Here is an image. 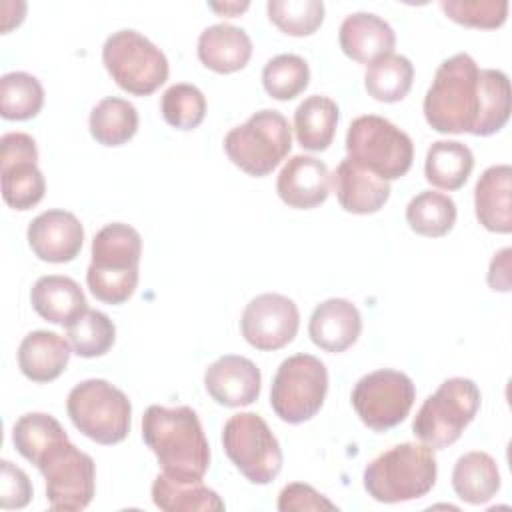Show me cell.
Listing matches in <instances>:
<instances>
[{"label": "cell", "mask_w": 512, "mask_h": 512, "mask_svg": "<svg viewBox=\"0 0 512 512\" xmlns=\"http://www.w3.org/2000/svg\"><path fill=\"white\" fill-rule=\"evenodd\" d=\"M142 438L166 476L178 482H196L208 472L210 446L200 418L190 406H148L142 416Z\"/></svg>", "instance_id": "1"}, {"label": "cell", "mask_w": 512, "mask_h": 512, "mask_svg": "<svg viewBox=\"0 0 512 512\" xmlns=\"http://www.w3.org/2000/svg\"><path fill=\"white\" fill-rule=\"evenodd\" d=\"M480 68L476 60L458 52L446 58L424 96V118L442 134H472L480 110Z\"/></svg>", "instance_id": "2"}, {"label": "cell", "mask_w": 512, "mask_h": 512, "mask_svg": "<svg viewBox=\"0 0 512 512\" xmlns=\"http://www.w3.org/2000/svg\"><path fill=\"white\" fill-rule=\"evenodd\" d=\"M92 262L86 282L96 300L106 304L126 302L138 286L142 256L140 232L124 222H110L92 240Z\"/></svg>", "instance_id": "3"}, {"label": "cell", "mask_w": 512, "mask_h": 512, "mask_svg": "<svg viewBox=\"0 0 512 512\" xmlns=\"http://www.w3.org/2000/svg\"><path fill=\"white\" fill-rule=\"evenodd\" d=\"M438 476L434 448L416 442L396 444L364 468V490L376 502L396 504L426 496Z\"/></svg>", "instance_id": "4"}, {"label": "cell", "mask_w": 512, "mask_h": 512, "mask_svg": "<svg viewBox=\"0 0 512 512\" xmlns=\"http://www.w3.org/2000/svg\"><path fill=\"white\" fill-rule=\"evenodd\" d=\"M66 412L72 424L98 444H118L130 432L132 404L128 396L102 378L76 384L68 392Z\"/></svg>", "instance_id": "5"}, {"label": "cell", "mask_w": 512, "mask_h": 512, "mask_svg": "<svg viewBox=\"0 0 512 512\" xmlns=\"http://www.w3.org/2000/svg\"><path fill=\"white\" fill-rule=\"evenodd\" d=\"M480 390L470 378L454 376L444 380L418 408L412 432L430 448L454 444L480 408Z\"/></svg>", "instance_id": "6"}, {"label": "cell", "mask_w": 512, "mask_h": 512, "mask_svg": "<svg viewBox=\"0 0 512 512\" xmlns=\"http://www.w3.org/2000/svg\"><path fill=\"white\" fill-rule=\"evenodd\" d=\"M292 132L278 110H258L224 136V150L234 166L250 176L270 174L290 152Z\"/></svg>", "instance_id": "7"}, {"label": "cell", "mask_w": 512, "mask_h": 512, "mask_svg": "<svg viewBox=\"0 0 512 512\" xmlns=\"http://www.w3.org/2000/svg\"><path fill=\"white\" fill-rule=\"evenodd\" d=\"M348 158L384 180L404 176L414 160L410 136L388 118L364 114L350 122L346 132Z\"/></svg>", "instance_id": "8"}, {"label": "cell", "mask_w": 512, "mask_h": 512, "mask_svg": "<svg viewBox=\"0 0 512 512\" xmlns=\"http://www.w3.org/2000/svg\"><path fill=\"white\" fill-rule=\"evenodd\" d=\"M102 62L112 80L134 96H148L168 80L164 52L132 28L116 30L106 38Z\"/></svg>", "instance_id": "9"}, {"label": "cell", "mask_w": 512, "mask_h": 512, "mask_svg": "<svg viewBox=\"0 0 512 512\" xmlns=\"http://www.w3.org/2000/svg\"><path fill=\"white\" fill-rule=\"evenodd\" d=\"M328 392V370L312 354H294L280 362L270 388V406L288 424L314 418Z\"/></svg>", "instance_id": "10"}, {"label": "cell", "mask_w": 512, "mask_h": 512, "mask_svg": "<svg viewBox=\"0 0 512 512\" xmlns=\"http://www.w3.org/2000/svg\"><path fill=\"white\" fill-rule=\"evenodd\" d=\"M222 446L230 462L252 484H270L282 470L280 444L256 412L230 416L222 428Z\"/></svg>", "instance_id": "11"}, {"label": "cell", "mask_w": 512, "mask_h": 512, "mask_svg": "<svg viewBox=\"0 0 512 512\" xmlns=\"http://www.w3.org/2000/svg\"><path fill=\"white\" fill-rule=\"evenodd\" d=\"M36 468L46 480V500L52 510H84L96 490V464L92 456L76 448L70 440L54 446Z\"/></svg>", "instance_id": "12"}, {"label": "cell", "mask_w": 512, "mask_h": 512, "mask_svg": "<svg viewBox=\"0 0 512 512\" xmlns=\"http://www.w3.org/2000/svg\"><path fill=\"white\" fill-rule=\"evenodd\" d=\"M350 400L364 426L384 432L404 422L416 400V388L408 374L380 368L356 382Z\"/></svg>", "instance_id": "13"}, {"label": "cell", "mask_w": 512, "mask_h": 512, "mask_svg": "<svg viewBox=\"0 0 512 512\" xmlns=\"http://www.w3.org/2000/svg\"><path fill=\"white\" fill-rule=\"evenodd\" d=\"M36 140L26 132H6L0 138L2 198L14 210H30L46 192L38 164Z\"/></svg>", "instance_id": "14"}, {"label": "cell", "mask_w": 512, "mask_h": 512, "mask_svg": "<svg viewBox=\"0 0 512 512\" xmlns=\"http://www.w3.org/2000/svg\"><path fill=\"white\" fill-rule=\"evenodd\" d=\"M300 314L288 296L266 292L252 298L240 318L244 340L258 350H278L290 344L298 332Z\"/></svg>", "instance_id": "15"}, {"label": "cell", "mask_w": 512, "mask_h": 512, "mask_svg": "<svg viewBox=\"0 0 512 512\" xmlns=\"http://www.w3.org/2000/svg\"><path fill=\"white\" fill-rule=\"evenodd\" d=\"M32 252L52 264H64L74 260L84 242V228L80 220L68 210H46L38 214L26 230Z\"/></svg>", "instance_id": "16"}, {"label": "cell", "mask_w": 512, "mask_h": 512, "mask_svg": "<svg viewBox=\"0 0 512 512\" xmlns=\"http://www.w3.org/2000/svg\"><path fill=\"white\" fill-rule=\"evenodd\" d=\"M260 368L244 356L226 354L214 360L204 372L206 392L214 402L228 408L252 404L260 396Z\"/></svg>", "instance_id": "17"}, {"label": "cell", "mask_w": 512, "mask_h": 512, "mask_svg": "<svg viewBox=\"0 0 512 512\" xmlns=\"http://www.w3.org/2000/svg\"><path fill=\"white\" fill-rule=\"evenodd\" d=\"M276 192L290 208H316L330 194L328 166L314 156L296 154L282 166L276 180Z\"/></svg>", "instance_id": "18"}, {"label": "cell", "mask_w": 512, "mask_h": 512, "mask_svg": "<svg viewBox=\"0 0 512 512\" xmlns=\"http://www.w3.org/2000/svg\"><path fill=\"white\" fill-rule=\"evenodd\" d=\"M340 206L352 214H374L390 198L388 180L352 162L348 156L330 176Z\"/></svg>", "instance_id": "19"}, {"label": "cell", "mask_w": 512, "mask_h": 512, "mask_svg": "<svg viewBox=\"0 0 512 512\" xmlns=\"http://www.w3.org/2000/svg\"><path fill=\"white\" fill-rule=\"evenodd\" d=\"M338 40L348 58L368 66L378 58L392 54L396 34L392 26L378 14L352 12L342 20Z\"/></svg>", "instance_id": "20"}, {"label": "cell", "mask_w": 512, "mask_h": 512, "mask_svg": "<svg viewBox=\"0 0 512 512\" xmlns=\"http://www.w3.org/2000/svg\"><path fill=\"white\" fill-rule=\"evenodd\" d=\"M362 332L358 308L344 298H328L320 302L308 322L310 340L326 352L348 350Z\"/></svg>", "instance_id": "21"}, {"label": "cell", "mask_w": 512, "mask_h": 512, "mask_svg": "<svg viewBox=\"0 0 512 512\" xmlns=\"http://www.w3.org/2000/svg\"><path fill=\"white\" fill-rule=\"evenodd\" d=\"M196 52L206 68L218 74H230L248 64L252 40L244 28L218 22L200 32Z\"/></svg>", "instance_id": "22"}, {"label": "cell", "mask_w": 512, "mask_h": 512, "mask_svg": "<svg viewBox=\"0 0 512 512\" xmlns=\"http://www.w3.org/2000/svg\"><path fill=\"white\" fill-rule=\"evenodd\" d=\"M512 168L508 164H496L482 172L474 188V208L478 222L498 234L512 230Z\"/></svg>", "instance_id": "23"}, {"label": "cell", "mask_w": 512, "mask_h": 512, "mask_svg": "<svg viewBox=\"0 0 512 512\" xmlns=\"http://www.w3.org/2000/svg\"><path fill=\"white\" fill-rule=\"evenodd\" d=\"M70 344L56 332H28L18 346L20 372L32 382H52L68 366Z\"/></svg>", "instance_id": "24"}, {"label": "cell", "mask_w": 512, "mask_h": 512, "mask_svg": "<svg viewBox=\"0 0 512 512\" xmlns=\"http://www.w3.org/2000/svg\"><path fill=\"white\" fill-rule=\"evenodd\" d=\"M30 304L38 316L52 324L68 326L86 310L80 284L68 276H40L30 290Z\"/></svg>", "instance_id": "25"}, {"label": "cell", "mask_w": 512, "mask_h": 512, "mask_svg": "<svg viewBox=\"0 0 512 512\" xmlns=\"http://www.w3.org/2000/svg\"><path fill=\"white\" fill-rule=\"evenodd\" d=\"M452 486L460 500L468 504H486L500 490V472L488 452L472 450L462 454L452 470Z\"/></svg>", "instance_id": "26"}, {"label": "cell", "mask_w": 512, "mask_h": 512, "mask_svg": "<svg viewBox=\"0 0 512 512\" xmlns=\"http://www.w3.org/2000/svg\"><path fill=\"white\" fill-rule=\"evenodd\" d=\"M340 110L338 104L322 94L304 98L294 110L296 140L304 150H326L336 134Z\"/></svg>", "instance_id": "27"}, {"label": "cell", "mask_w": 512, "mask_h": 512, "mask_svg": "<svg viewBox=\"0 0 512 512\" xmlns=\"http://www.w3.org/2000/svg\"><path fill=\"white\" fill-rule=\"evenodd\" d=\"M474 168L472 150L458 140H436L426 152V180L442 190H458Z\"/></svg>", "instance_id": "28"}, {"label": "cell", "mask_w": 512, "mask_h": 512, "mask_svg": "<svg viewBox=\"0 0 512 512\" xmlns=\"http://www.w3.org/2000/svg\"><path fill=\"white\" fill-rule=\"evenodd\" d=\"M152 500L164 512H220L224 502L220 496L202 484L196 482H178L164 472L158 474L152 482Z\"/></svg>", "instance_id": "29"}, {"label": "cell", "mask_w": 512, "mask_h": 512, "mask_svg": "<svg viewBox=\"0 0 512 512\" xmlns=\"http://www.w3.org/2000/svg\"><path fill=\"white\" fill-rule=\"evenodd\" d=\"M64 440H68V434L62 424L46 412H28L12 426V442L16 450L34 466Z\"/></svg>", "instance_id": "30"}, {"label": "cell", "mask_w": 512, "mask_h": 512, "mask_svg": "<svg viewBox=\"0 0 512 512\" xmlns=\"http://www.w3.org/2000/svg\"><path fill=\"white\" fill-rule=\"evenodd\" d=\"M88 124L96 142L104 146H122L138 130V112L132 102L108 96L92 108Z\"/></svg>", "instance_id": "31"}, {"label": "cell", "mask_w": 512, "mask_h": 512, "mask_svg": "<svg viewBox=\"0 0 512 512\" xmlns=\"http://www.w3.org/2000/svg\"><path fill=\"white\" fill-rule=\"evenodd\" d=\"M414 80V66L402 54H386L376 62L368 64L364 74L366 92L378 102H398L402 100Z\"/></svg>", "instance_id": "32"}, {"label": "cell", "mask_w": 512, "mask_h": 512, "mask_svg": "<svg viewBox=\"0 0 512 512\" xmlns=\"http://www.w3.org/2000/svg\"><path fill=\"white\" fill-rule=\"evenodd\" d=\"M480 110L474 136H490L504 128L510 118V80L502 70H480Z\"/></svg>", "instance_id": "33"}, {"label": "cell", "mask_w": 512, "mask_h": 512, "mask_svg": "<svg viewBox=\"0 0 512 512\" xmlns=\"http://www.w3.org/2000/svg\"><path fill=\"white\" fill-rule=\"evenodd\" d=\"M406 222L420 236H444L456 222V204L448 194L422 190L408 202Z\"/></svg>", "instance_id": "34"}, {"label": "cell", "mask_w": 512, "mask_h": 512, "mask_svg": "<svg viewBox=\"0 0 512 512\" xmlns=\"http://www.w3.org/2000/svg\"><path fill=\"white\" fill-rule=\"evenodd\" d=\"M44 106V88L28 72H8L0 78V114L6 120H30Z\"/></svg>", "instance_id": "35"}, {"label": "cell", "mask_w": 512, "mask_h": 512, "mask_svg": "<svg viewBox=\"0 0 512 512\" xmlns=\"http://www.w3.org/2000/svg\"><path fill=\"white\" fill-rule=\"evenodd\" d=\"M66 336L78 356L96 358L112 348L116 340V326L104 312L86 308L72 324L66 326Z\"/></svg>", "instance_id": "36"}, {"label": "cell", "mask_w": 512, "mask_h": 512, "mask_svg": "<svg viewBox=\"0 0 512 512\" xmlns=\"http://www.w3.org/2000/svg\"><path fill=\"white\" fill-rule=\"evenodd\" d=\"M310 80L308 62L298 54H278L264 64V90L276 100H292L302 94Z\"/></svg>", "instance_id": "37"}, {"label": "cell", "mask_w": 512, "mask_h": 512, "mask_svg": "<svg viewBox=\"0 0 512 512\" xmlns=\"http://www.w3.org/2000/svg\"><path fill=\"white\" fill-rule=\"evenodd\" d=\"M164 120L178 130H194L206 116V98L194 84H172L160 100Z\"/></svg>", "instance_id": "38"}, {"label": "cell", "mask_w": 512, "mask_h": 512, "mask_svg": "<svg viewBox=\"0 0 512 512\" xmlns=\"http://www.w3.org/2000/svg\"><path fill=\"white\" fill-rule=\"evenodd\" d=\"M268 18L284 34L310 36L324 20V2L320 0H268Z\"/></svg>", "instance_id": "39"}, {"label": "cell", "mask_w": 512, "mask_h": 512, "mask_svg": "<svg viewBox=\"0 0 512 512\" xmlns=\"http://www.w3.org/2000/svg\"><path fill=\"white\" fill-rule=\"evenodd\" d=\"M440 8L462 26L486 30L502 26L508 14L506 0H442Z\"/></svg>", "instance_id": "40"}, {"label": "cell", "mask_w": 512, "mask_h": 512, "mask_svg": "<svg viewBox=\"0 0 512 512\" xmlns=\"http://www.w3.org/2000/svg\"><path fill=\"white\" fill-rule=\"evenodd\" d=\"M32 498L28 474L10 460L0 462V506L4 510L24 508Z\"/></svg>", "instance_id": "41"}, {"label": "cell", "mask_w": 512, "mask_h": 512, "mask_svg": "<svg viewBox=\"0 0 512 512\" xmlns=\"http://www.w3.org/2000/svg\"><path fill=\"white\" fill-rule=\"evenodd\" d=\"M278 510L294 512V510H338L334 502H330L324 494L314 490L310 484L292 482L286 484L278 494Z\"/></svg>", "instance_id": "42"}, {"label": "cell", "mask_w": 512, "mask_h": 512, "mask_svg": "<svg viewBox=\"0 0 512 512\" xmlns=\"http://www.w3.org/2000/svg\"><path fill=\"white\" fill-rule=\"evenodd\" d=\"M510 248H502L498 254H494L488 270V284L492 290L508 292L510 290V278H508V264H510Z\"/></svg>", "instance_id": "43"}, {"label": "cell", "mask_w": 512, "mask_h": 512, "mask_svg": "<svg viewBox=\"0 0 512 512\" xmlns=\"http://www.w3.org/2000/svg\"><path fill=\"white\" fill-rule=\"evenodd\" d=\"M210 8H212V10H216V12H224V14H238V12H242V10H246V8H248V2H242V4H238V2H228V4H210Z\"/></svg>", "instance_id": "44"}]
</instances>
